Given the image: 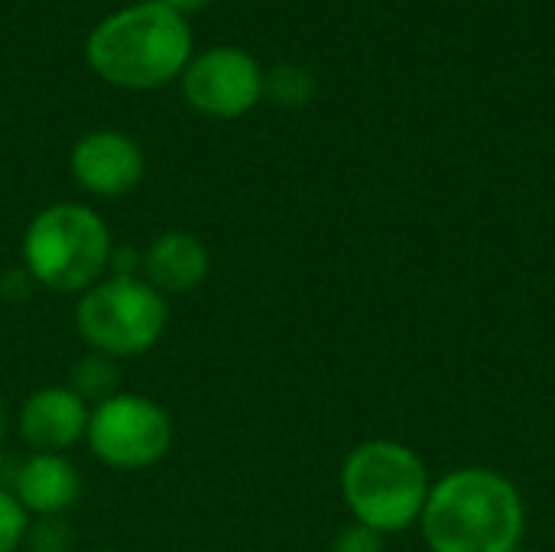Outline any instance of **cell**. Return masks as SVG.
I'll return each instance as SVG.
<instances>
[{"label":"cell","mask_w":555,"mask_h":552,"mask_svg":"<svg viewBox=\"0 0 555 552\" xmlns=\"http://www.w3.org/2000/svg\"><path fill=\"white\" fill-rule=\"evenodd\" d=\"M420 530L429 552H514L527 534V508L507 475L468 465L433 482Z\"/></svg>","instance_id":"obj_1"},{"label":"cell","mask_w":555,"mask_h":552,"mask_svg":"<svg viewBox=\"0 0 555 552\" xmlns=\"http://www.w3.org/2000/svg\"><path fill=\"white\" fill-rule=\"evenodd\" d=\"M98 78L127 91H150L179 78L192 59V26L182 13L140 0L104 16L85 42Z\"/></svg>","instance_id":"obj_2"},{"label":"cell","mask_w":555,"mask_h":552,"mask_svg":"<svg viewBox=\"0 0 555 552\" xmlns=\"http://www.w3.org/2000/svg\"><path fill=\"white\" fill-rule=\"evenodd\" d=\"M338 488L354 524L393 537L420 527L433 478L420 452L397 439H367L348 452Z\"/></svg>","instance_id":"obj_3"},{"label":"cell","mask_w":555,"mask_h":552,"mask_svg":"<svg viewBox=\"0 0 555 552\" xmlns=\"http://www.w3.org/2000/svg\"><path fill=\"white\" fill-rule=\"evenodd\" d=\"M114 238L107 221L85 202H55L39 208L20 241V267L29 283L81 296L107 277Z\"/></svg>","instance_id":"obj_4"},{"label":"cell","mask_w":555,"mask_h":552,"mask_svg":"<svg viewBox=\"0 0 555 552\" xmlns=\"http://www.w3.org/2000/svg\"><path fill=\"white\" fill-rule=\"evenodd\" d=\"M169 325V299L143 277H104L78 296L75 329L104 358H140L159 345Z\"/></svg>","instance_id":"obj_5"},{"label":"cell","mask_w":555,"mask_h":552,"mask_svg":"<svg viewBox=\"0 0 555 552\" xmlns=\"http://www.w3.org/2000/svg\"><path fill=\"white\" fill-rule=\"evenodd\" d=\"M176 439L166 407L143 394H114L91 407L85 442L91 455L114 472H143L159 465Z\"/></svg>","instance_id":"obj_6"},{"label":"cell","mask_w":555,"mask_h":552,"mask_svg":"<svg viewBox=\"0 0 555 552\" xmlns=\"http://www.w3.org/2000/svg\"><path fill=\"white\" fill-rule=\"evenodd\" d=\"M179 78L185 101L215 120H237L263 98V68L237 46H211L208 52L192 55Z\"/></svg>","instance_id":"obj_7"},{"label":"cell","mask_w":555,"mask_h":552,"mask_svg":"<svg viewBox=\"0 0 555 552\" xmlns=\"http://www.w3.org/2000/svg\"><path fill=\"white\" fill-rule=\"evenodd\" d=\"M72 179L98 198L130 195L146 172V156L140 143L120 130H91L75 140L68 153Z\"/></svg>","instance_id":"obj_8"},{"label":"cell","mask_w":555,"mask_h":552,"mask_svg":"<svg viewBox=\"0 0 555 552\" xmlns=\"http://www.w3.org/2000/svg\"><path fill=\"white\" fill-rule=\"evenodd\" d=\"M91 407L65 384L36 387L16 413V433L29 452L68 455L88 433Z\"/></svg>","instance_id":"obj_9"},{"label":"cell","mask_w":555,"mask_h":552,"mask_svg":"<svg viewBox=\"0 0 555 552\" xmlns=\"http://www.w3.org/2000/svg\"><path fill=\"white\" fill-rule=\"evenodd\" d=\"M13 498L20 508L42 521V517H62L72 511L81 498V475L72 465L68 455H52V452H29L10 475Z\"/></svg>","instance_id":"obj_10"},{"label":"cell","mask_w":555,"mask_h":552,"mask_svg":"<svg viewBox=\"0 0 555 552\" xmlns=\"http://www.w3.org/2000/svg\"><path fill=\"white\" fill-rule=\"evenodd\" d=\"M211 273V251L208 244L192 234V231H163L156 234L146 247H143V260H140V277L169 296H185L192 290H198Z\"/></svg>","instance_id":"obj_11"},{"label":"cell","mask_w":555,"mask_h":552,"mask_svg":"<svg viewBox=\"0 0 555 552\" xmlns=\"http://www.w3.org/2000/svg\"><path fill=\"white\" fill-rule=\"evenodd\" d=\"M65 387H72L88 407L104 403L107 397L120 394V371L114 358H104L98 351H88L85 358H78L68 371Z\"/></svg>","instance_id":"obj_12"},{"label":"cell","mask_w":555,"mask_h":552,"mask_svg":"<svg viewBox=\"0 0 555 552\" xmlns=\"http://www.w3.org/2000/svg\"><path fill=\"white\" fill-rule=\"evenodd\" d=\"M315 94V78L309 68L283 62L273 72H263V98H273L276 104L286 107H302Z\"/></svg>","instance_id":"obj_13"},{"label":"cell","mask_w":555,"mask_h":552,"mask_svg":"<svg viewBox=\"0 0 555 552\" xmlns=\"http://www.w3.org/2000/svg\"><path fill=\"white\" fill-rule=\"evenodd\" d=\"M29 530V514L20 508L10 488L0 485V552H20Z\"/></svg>","instance_id":"obj_14"},{"label":"cell","mask_w":555,"mask_h":552,"mask_svg":"<svg viewBox=\"0 0 555 552\" xmlns=\"http://www.w3.org/2000/svg\"><path fill=\"white\" fill-rule=\"evenodd\" d=\"M23 550L29 552H72V530L65 527L62 517H42L29 521Z\"/></svg>","instance_id":"obj_15"},{"label":"cell","mask_w":555,"mask_h":552,"mask_svg":"<svg viewBox=\"0 0 555 552\" xmlns=\"http://www.w3.org/2000/svg\"><path fill=\"white\" fill-rule=\"evenodd\" d=\"M384 540L387 537H380V534H374V530H367L361 524H351L335 537L328 552H384Z\"/></svg>","instance_id":"obj_16"},{"label":"cell","mask_w":555,"mask_h":552,"mask_svg":"<svg viewBox=\"0 0 555 552\" xmlns=\"http://www.w3.org/2000/svg\"><path fill=\"white\" fill-rule=\"evenodd\" d=\"M156 3H163V7H169V10H176V13H195V10H202V7H208L211 0H156Z\"/></svg>","instance_id":"obj_17"},{"label":"cell","mask_w":555,"mask_h":552,"mask_svg":"<svg viewBox=\"0 0 555 552\" xmlns=\"http://www.w3.org/2000/svg\"><path fill=\"white\" fill-rule=\"evenodd\" d=\"M3 436H7V410L0 403V446H3Z\"/></svg>","instance_id":"obj_18"},{"label":"cell","mask_w":555,"mask_h":552,"mask_svg":"<svg viewBox=\"0 0 555 552\" xmlns=\"http://www.w3.org/2000/svg\"><path fill=\"white\" fill-rule=\"evenodd\" d=\"M81 552H111V550H81Z\"/></svg>","instance_id":"obj_19"},{"label":"cell","mask_w":555,"mask_h":552,"mask_svg":"<svg viewBox=\"0 0 555 552\" xmlns=\"http://www.w3.org/2000/svg\"><path fill=\"white\" fill-rule=\"evenodd\" d=\"M514 552H530V550H524V547H520V550H514Z\"/></svg>","instance_id":"obj_20"}]
</instances>
